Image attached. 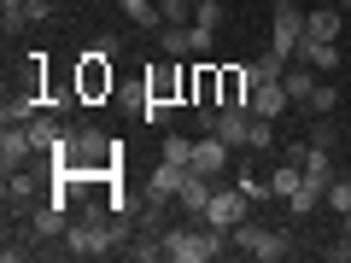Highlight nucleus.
<instances>
[{
	"label": "nucleus",
	"mask_w": 351,
	"mask_h": 263,
	"mask_svg": "<svg viewBox=\"0 0 351 263\" xmlns=\"http://www.w3.org/2000/svg\"><path fill=\"white\" fill-rule=\"evenodd\" d=\"M123 6V18L135 29H164V12H158V0H117Z\"/></svg>",
	"instance_id": "nucleus-21"
},
{
	"label": "nucleus",
	"mask_w": 351,
	"mask_h": 263,
	"mask_svg": "<svg viewBox=\"0 0 351 263\" xmlns=\"http://www.w3.org/2000/svg\"><path fill=\"white\" fill-rule=\"evenodd\" d=\"M188 100H193V105H223V64H211V59L193 64V76H188Z\"/></svg>",
	"instance_id": "nucleus-10"
},
{
	"label": "nucleus",
	"mask_w": 351,
	"mask_h": 263,
	"mask_svg": "<svg viewBox=\"0 0 351 263\" xmlns=\"http://www.w3.org/2000/svg\"><path fill=\"white\" fill-rule=\"evenodd\" d=\"M246 100H252L246 64H223V105H246Z\"/></svg>",
	"instance_id": "nucleus-23"
},
{
	"label": "nucleus",
	"mask_w": 351,
	"mask_h": 263,
	"mask_svg": "<svg viewBox=\"0 0 351 263\" xmlns=\"http://www.w3.org/2000/svg\"><path fill=\"white\" fill-rule=\"evenodd\" d=\"M246 105H252L258 117H281V112H287L293 100H287V88H281V82H258V88H252V100H246Z\"/></svg>",
	"instance_id": "nucleus-20"
},
{
	"label": "nucleus",
	"mask_w": 351,
	"mask_h": 263,
	"mask_svg": "<svg viewBox=\"0 0 351 263\" xmlns=\"http://www.w3.org/2000/svg\"><path fill=\"white\" fill-rule=\"evenodd\" d=\"M346 175H351V164H346Z\"/></svg>",
	"instance_id": "nucleus-39"
},
{
	"label": "nucleus",
	"mask_w": 351,
	"mask_h": 263,
	"mask_svg": "<svg viewBox=\"0 0 351 263\" xmlns=\"http://www.w3.org/2000/svg\"><path fill=\"white\" fill-rule=\"evenodd\" d=\"M188 175H193L188 164H170V158H158V164H152V175H147V188H152V193H164V199H176Z\"/></svg>",
	"instance_id": "nucleus-19"
},
{
	"label": "nucleus",
	"mask_w": 351,
	"mask_h": 263,
	"mask_svg": "<svg viewBox=\"0 0 351 263\" xmlns=\"http://www.w3.org/2000/svg\"><path fill=\"white\" fill-rule=\"evenodd\" d=\"M339 234H346V240H351V211H346V216H339Z\"/></svg>",
	"instance_id": "nucleus-36"
},
{
	"label": "nucleus",
	"mask_w": 351,
	"mask_h": 263,
	"mask_svg": "<svg viewBox=\"0 0 351 263\" xmlns=\"http://www.w3.org/2000/svg\"><path fill=\"white\" fill-rule=\"evenodd\" d=\"M293 158H299V170H304V181H311V188H322L328 193V181H334V158H328V147H316V140H311V147H293Z\"/></svg>",
	"instance_id": "nucleus-12"
},
{
	"label": "nucleus",
	"mask_w": 351,
	"mask_h": 263,
	"mask_svg": "<svg viewBox=\"0 0 351 263\" xmlns=\"http://www.w3.org/2000/svg\"><path fill=\"white\" fill-rule=\"evenodd\" d=\"M269 147H276V117L252 112V152H269Z\"/></svg>",
	"instance_id": "nucleus-30"
},
{
	"label": "nucleus",
	"mask_w": 351,
	"mask_h": 263,
	"mask_svg": "<svg viewBox=\"0 0 351 263\" xmlns=\"http://www.w3.org/2000/svg\"><path fill=\"white\" fill-rule=\"evenodd\" d=\"M12 6H24V0H0V12H12Z\"/></svg>",
	"instance_id": "nucleus-37"
},
{
	"label": "nucleus",
	"mask_w": 351,
	"mask_h": 263,
	"mask_svg": "<svg viewBox=\"0 0 351 263\" xmlns=\"http://www.w3.org/2000/svg\"><path fill=\"white\" fill-rule=\"evenodd\" d=\"M158 47H164V59H188V53H193V29L188 24H164L158 29Z\"/></svg>",
	"instance_id": "nucleus-22"
},
{
	"label": "nucleus",
	"mask_w": 351,
	"mask_h": 263,
	"mask_svg": "<svg viewBox=\"0 0 351 263\" xmlns=\"http://www.w3.org/2000/svg\"><path fill=\"white\" fill-rule=\"evenodd\" d=\"M158 246H164V258L170 263H211V258H223V228H211V223H199V228H170V234H158Z\"/></svg>",
	"instance_id": "nucleus-1"
},
{
	"label": "nucleus",
	"mask_w": 351,
	"mask_h": 263,
	"mask_svg": "<svg viewBox=\"0 0 351 263\" xmlns=\"http://www.w3.org/2000/svg\"><path fill=\"white\" fill-rule=\"evenodd\" d=\"M64 228H71V216H64V193H53V199H41L36 211H29V234H36V240H64Z\"/></svg>",
	"instance_id": "nucleus-9"
},
{
	"label": "nucleus",
	"mask_w": 351,
	"mask_h": 263,
	"mask_svg": "<svg viewBox=\"0 0 351 263\" xmlns=\"http://www.w3.org/2000/svg\"><path fill=\"white\" fill-rule=\"evenodd\" d=\"M188 76H193V71H188L182 59H164L158 71L147 76V100H170V105H176V100H188Z\"/></svg>",
	"instance_id": "nucleus-6"
},
{
	"label": "nucleus",
	"mask_w": 351,
	"mask_h": 263,
	"mask_svg": "<svg viewBox=\"0 0 351 263\" xmlns=\"http://www.w3.org/2000/svg\"><path fill=\"white\" fill-rule=\"evenodd\" d=\"M246 205H252V199H246L240 188H228V193L217 188V193H211V205H205V216H199V223H211V228H223V234H234V228L246 223Z\"/></svg>",
	"instance_id": "nucleus-5"
},
{
	"label": "nucleus",
	"mask_w": 351,
	"mask_h": 263,
	"mask_svg": "<svg viewBox=\"0 0 351 263\" xmlns=\"http://www.w3.org/2000/svg\"><path fill=\"white\" fill-rule=\"evenodd\" d=\"M76 94H82V100H106V94H112V53L88 47L82 59H76Z\"/></svg>",
	"instance_id": "nucleus-3"
},
{
	"label": "nucleus",
	"mask_w": 351,
	"mask_h": 263,
	"mask_svg": "<svg viewBox=\"0 0 351 263\" xmlns=\"http://www.w3.org/2000/svg\"><path fill=\"white\" fill-rule=\"evenodd\" d=\"M339 6H346V12H351V0H339Z\"/></svg>",
	"instance_id": "nucleus-38"
},
{
	"label": "nucleus",
	"mask_w": 351,
	"mask_h": 263,
	"mask_svg": "<svg viewBox=\"0 0 351 263\" xmlns=\"http://www.w3.org/2000/svg\"><path fill=\"white\" fill-rule=\"evenodd\" d=\"M304 36H316V41H339V6L304 12Z\"/></svg>",
	"instance_id": "nucleus-24"
},
{
	"label": "nucleus",
	"mask_w": 351,
	"mask_h": 263,
	"mask_svg": "<svg viewBox=\"0 0 351 263\" xmlns=\"http://www.w3.org/2000/svg\"><path fill=\"white\" fill-rule=\"evenodd\" d=\"M36 175H29V170H12V175H6V211H12V216H29V211H36Z\"/></svg>",
	"instance_id": "nucleus-15"
},
{
	"label": "nucleus",
	"mask_w": 351,
	"mask_h": 263,
	"mask_svg": "<svg viewBox=\"0 0 351 263\" xmlns=\"http://www.w3.org/2000/svg\"><path fill=\"white\" fill-rule=\"evenodd\" d=\"M170 112H176L170 100H147V94H141V117H147L152 129H164V123H170Z\"/></svg>",
	"instance_id": "nucleus-31"
},
{
	"label": "nucleus",
	"mask_w": 351,
	"mask_h": 263,
	"mask_svg": "<svg viewBox=\"0 0 351 263\" xmlns=\"http://www.w3.org/2000/svg\"><path fill=\"white\" fill-rule=\"evenodd\" d=\"M293 59H304V64H316V71H339V41H316V36H304L299 47H293Z\"/></svg>",
	"instance_id": "nucleus-18"
},
{
	"label": "nucleus",
	"mask_w": 351,
	"mask_h": 263,
	"mask_svg": "<svg viewBox=\"0 0 351 263\" xmlns=\"http://www.w3.org/2000/svg\"><path fill=\"white\" fill-rule=\"evenodd\" d=\"M211 193H217V181H211V175H199V170H193L188 181H182V193H176V205H182L188 216H205V205H211Z\"/></svg>",
	"instance_id": "nucleus-17"
},
{
	"label": "nucleus",
	"mask_w": 351,
	"mask_h": 263,
	"mask_svg": "<svg viewBox=\"0 0 351 263\" xmlns=\"http://www.w3.org/2000/svg\"><path fill=\"white\" fill-rule=\"evenodd\" d=\"M334 6H339V0H334Z\"/></svg>",
	"instance_id": "nucleus-40"
},
{
	"label": "nucleus",
	"mask_w": 351,
	"mask_h": 263,
	"mask_svg": "<svg viewBox=\"0 0 351 263\" xmlns=\"http://www.w3.org/2000/svg\"><path fill=\"white\" fill-rule=\"evenodd\" d=\"M24 24H29V18H24V6H12V12H0V29H6V36H18Z\"/></svg>",
	"instance_id": "nucleus-34"
},
{
	"label": "nucleus",
	"mask_w": 351,
	"mask_h": 263,
	"mask_svg": "<svg viewBox=\"0 0 351 263\" xmlns=\"http://www.w3.org/2000/svg\"><path fill=\"white\" fill-rule=\"evenodd\" d=\"M47 12H53V0H24V18H29V24H41Z\"/></svg>",
	"instance_id": "nucleus-35"
},
{
	"label": "nucleus",
	"mask_w": 351,
	"mask_h": 263,
	"mask_svg": "<svg viewBox=\"0 0 351 263\" xmlns=\"http://www.w3.org/2000/svg\"><path fill=\"white\" fill-rule=\"evenodd\" d=\"M41 117V88H18V94H6V105H0V123H36Z\"/></svg>",
	"instance_id": "nucleus-14"
},
{
	"label": "nucleus",
	"mask_w": 351,
	"mask_h": 263,
	"mask_svg": "<svg viewBox=\"0 0 351 263\" xmlns=\"http://www.w3.org/2000/svg\"><path fill=\"white\" fill-rule=\"evenodd\" d=\"M334 105H339V88H334V82H316V94H311V100H304V112L328 117V112H334Z\"/></svg>",
	"instance_id": "nucleus-28"
},
{
	"label": "nucleus",
	"mask_w": 351,
	"mask_h": 263,
	"mask_svg": "<svg viewBox=\"0 0 351 263\" xmlns=\"http://www.w3.org/2000/svg\"><path fill=\"white\" fill-rule=\"evenodd\" d=\"M322 205H334V216H346V211H351V175H334V181H328Z\"/></svg>",
	"instance_id": "nucleus-27"
},
{
	"label": "nucleus",
	"mask_w": 351,
	"mask_h": 263,
	"mask_svg": "<svg viewBox=\"0 0 351 263\" xmlns=\"http://www.w3.org/2000/svg\"><path fill=\"white\" fill-rule=\"evenodd\" d=\"M234 246L246 251L252 263H281V258H287V240H281L276 228H258V223H240L234 228Z\"/></svg>",
	"instance_id": "nucleus-4"
},
{
	"label": "nucleus",
	"mask_w": 351,
	"mask_h": 263,
	"mask_svg": "<svg viewBox=\"0 0 351 263\" xmlns=\"http://www.w3.org/2000/svg\"><path fill=\"white\" fill-rule=\"evenodd\" d=\"M281 205H287V211H293V216H311V211H316V205H322V188H311V181H304V188H299V193H293V199H281Z\"/></svg>",
	"instance_id": "nucleus-29"
},
{
	"label": "nucleus",
	"mask_w": 351,
	"mask_h": 263,
	"mask_svg": "<svg viewBox=\"0 0 351 263\" xmlns=\"http://www.w3.org/2000/svg\"><path fill=\"white\" fill-rule=\"evenodd\" d=\"M316 82H322V71H316V64H304V59H293V64H287V76H281V88H287V100H293V105L311 100Z\"/></svg>",
	"instance_id": "nucleus-16"
},
{
	"label": "nucleus",
	"mask_w": 351,
	"mask_h": 263,
	"mask_svg": "<svg viewBox=\"0 0 351 263\" xmlns=\"http://www.w3.org/2000/svg\"><path fill=\"white\" fill-rule=\"evenodd\" d=\"M299 41H304V12H299V0H281V6H276V18H269V47L293 53Z\"/></svg>",
	"instance_id": "nucleus-8"
},
{
	"label": "nucleus",
	"mask_w": 351,
	"mask_h": 263,
	"mask_svg": "<svg viewBox=\"0 0 351 263\" xmlns=\"http://www.w3.org/2000/svg\"><path fill=\"white\" fill-rule=\"evenodd\" d=\"M228 152H234V147H228L223 135H199V140H193V170L217 181V175L228 170Z\"/></svg>",
	"instance_id": "nucleus-13"
},
{
	"label": "nucleus",
	"mask_w": 351,
	"mask_h": 263,
	"mask_svg": "<svg viewBox=\"0 0 351 263\" xmlns=\"http://www.w3.org/2000/svg\"><path fill=\"white\" fill-rule=\"evenodd\" d=\"M29 158H41L36 140H29V123H6L0 129V170H29Z\"/></svg>",
	"instance_id": "nucleus-7"
},
{
	"label": "nucleus",
	"mask_w": 351,
	"mask_h": 263,
	"mask_svg": "<svg viewBox=\"0 0 351 263\" xmlns=\"http://www.w3.org/2000/svg\"><path fill=\"white\" fill-rule=\"evenodd\" d=\"M123 234H129V216H112V223H106V216H88V223L64 228V251H71V258H100V251H112Z\"/></svg>",
	"instance_id": "nucleus-2"
},
{
	"label": "nucleus",
	"mask_w": 351,
	"mask_h": 263,
	"mask_svg": "<svg viewBox=\"0 0 351 263\" xmlns=\"http://www.w3.org/2000/svg\"><path fill=\"white\" fill-rule=\"evenodd\" d=\"M211 135H223L234 152H246V147H252V105H223Z\"/></svg>",
	"instance_id": "nucleus-11"
},
{
	"label": "nucleus",
	"mask_w": 351,
	"mask_h": 263,
	"mask_svg": "<svg viewBox=\"0 0 351 263\" xmlns=\"http://www.w3.org/2000/svg\"><path fill=\"white\" fill-rule=\"evenodd\" d=\"M188 29H193V59H205L217 47V29H205V24H188Z\"/></svg>",
	"instance_id": "nucleus-33"
},
{
	"label": "nucleus",
	"mask_w": 351,
	"mask_h": 263,
	"mask_svg": "<svg viewBox=\"0 0 351 263\" xmlns=\"http://www.w3.org/2000/svg\"><path fill=\"white\" fill-rule=\"evenodd\" d=\"M158 158H170V164H188V170H193V140H188V135H164Z\"/></svg>",
	"instance_id": "nucleus-26"
},
{
	"label": "nucleus",
	"mask_w": 351,
	"mask_h": 263,
	"mask_svg": "<svg viewBox=\"0 0 351 263\" xmlns=\"http://www.w3.org/2000/svg\"><path fill=\"white\" fill-rule=\"evenodd\" d=\"M164 24H193V0H158Z\"/></svg>",
	"instance_id": "nucleus-32"
},
{
	"label": "nucleus",
	"mask_w": 351,
	"mask_h": 263,
	"mask_svg": "<svg viewBox=\"0 0 351 263\" xmlns=\"http://www.w3.org/2000/svg\"><path fill=\"white\" fill-rule=\"evenodd\" d=\"M299 188H304V170H299V158H287L276 175H269V193H276V199H293Z\"/></svg>",
	"instance_id": "nucleus-25"
}]
</instances>
